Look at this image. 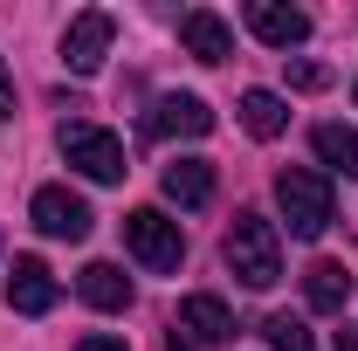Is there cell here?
Returning a JSON list of instances; mask_svg holds the SVG:
<instances>
[{"label": "cell", "mask_w": 358, "mask_h": 351, "mask_svg": "<svg viewBox=\"0 0 358 351\" xmlns=\"http://www.w3.org/2000/svg\"><path fill=\"white\" fill-rule=\"evenodd\" d=\"M227 268H234V282H248V289H268L275 275H282V234H275V220L255 214V207H241L234 227H227L221 241Z\"/></svg>", "instance_id": "cell-1"}, {"label": "cell", "mask_w": 358, "mask_h": 351, "mask_svg": "<svg viewBox=\"0 0 358 351\" xmlns=\"http://www.w3.org/2000/svg\"><path fill=\"white\" fill-rule=\"evenodd\" d=\"M275 207H282V220H289V234H296V241H317V234L338 220L331 179L310 173V166H282V173H275Z\"/></svg>", "instance_id": "cell-2"}, {"label": "cell", "mask_w": 358, "mask_h": 351, "mask_svg": "<svg viewBox=\"0 0 358 351\" xmlns=\"http://www.w3.org/2000/svg\"><path fill=\"white\" fill-rule=\"evenodd\" d=\"M124 248H131V255L152 268V275H173V268L186 262V234H179V220H166L159 207H138V214H124Z\"/></svg>", "instance_id": "cell-3"}, {"label": "cell", "mask_w": 358, "mask_h": 351, "mask_svg": "<svg viewBox=\"0 0 358 351\" xmlns=\"http://www.w3.org/2000/svg\"><path fill=\"white\" fill-rule=\"evenodd\" d=\"M62 159L83 179H96V186H117V179L131 173L124 166V145L103 131V124H62Z\"/></svg>", "instance_id": "cell-4"}, {"label": "cell", "mask_w": 358, "mask_h": 351, "mask_svg": "<svg viewBox=\"0 0 358 351\" xmlns=\"http://www.w3.org/2000/svg\"><path fill=\"white\" fill-rule=\"evenodd\" d=\"M28 220L42 227L48 241H83L90 227H96L90 200H83V193H69V186H42V193L28 200Z\"/></svg>", "instance_id": "cell-5"}, {"label": "cell", "mask_w": 358, "mask_h": 351, "mask_svg": "<svg viewBox=\"0 0 358 351\" xmlns=\"http://www.w3.org/2000/svg\"><path fill=\"white\" fill-rule=\"evenodd\" d=\"M110 35H117V21H110L103 7H83V14L62 28V62H69L76 76H96L103 55H110Z\"/></svg>", "instance_id": "cell-6"}, {"label": "cell", "mask_w": 358, "mask_h": 351, "mask_svg": "<svg viewBox=\"0 0 358 351\" xmlns=\"http://www.w3.org/2000/svg\"><path fill=\"white\" fill-rule=\"evenodd\" d=\"M55 296H62V282L48 275L42 255H14V268H7V310H21V317H48Z\"/></svg>", "instance_id": "cell-7"}, {"label": "cell", "mask_w": 358, "mask_h": 351, "mask_svg": "<svg viewBox=\"0 0 358 351\" xmlns=\"http://www.w3.org/2000/svg\"><path fill=\"white\" fill-rule=\"evenodd\" d=\"M248 28H255V42H268V48H303L310 42V14L289 7V0H248Z\"/></svg>", "instance_id": "cell-8"}, {"label": "cell", "mask_w": 358, "mask_h": 351, "mask_svg": "<svg viewBox=\"0 0 358 351\" xmlns=\"http://www.w3.org/2000/svg\"><path fill=\"white\" fill-rule=\"evenodd\" d=\"M179 42H186V55H200V62H227L234 55V28H227L214 7H186L179 14Z\"/></svg>", "instance_id": "cell-9"}, {"label": "cell", "mask_w": 358, "mask_h": 351, "mask_svg": "<svg viewBox=\"0 0 358 351\" xmlns=\"http://www.w3.org/2000/svg\"><path fill=\"white\" fill-rule=\"evenodd\" d=\"M214 131V110L200 96H159V110L145 117V138H207Z\"/></svg>", "instance_id": "cell-10"}, {"label": "cell", "mask_w": 358, "mask_h": 351, "mask_svg": "<svg viewBox=\"0 0 358 351\" xmlns=\"http://www.w3.org/2000/svg\"><path fill=\"white\" fill-rule=\"evenodd\" d=\"M179 338H193V345H234L227 303L221 296H186V303H179Z\"/></svg>", "instance_id": "cell-11"}, {"label": "cell", "mask_w": 358, "mask_h": 351, "mask_svg": "<svg viewBox=\"0 0 358 351\" xmlns=\"http://www.w3.org/2000/svg\"><path fill=\"white\" fill-rule=\"evenodd\" d=\"M159 186H166L173 207H207V200H214V166H207V159H173V166L159 173Z\"/></svg>", "instance_id": "cell-12"}, {"label": "cell", "mask_w": 358, "mask_h": 351, "mask_svg": "<svg viewBox=\"0 0 358 351\" xmlns=\"http://www.w3.org/2000/svg\"><path fill=\"white\" fill-rule=\"evenodd\" d=\"M76 296H83L90 310H131V275L117 262H90L83 275H76Z\"/></svg>", "instance_id": "cell-13"}, {"label": "cell", "mask_w": 358, "mask_h": 351, "mask_svg": "<svg viewBox=\"0 0 358 351\" xmlns=\"http://www.w3.org/2000/svg\"><path fill=\"white\" fill-rule=\"evenodd\" d=\"M345 296H352L345 262H310V275H303V303H310L317 317H338V310H345Z\"/></svg>", "instance_id": "cell-14"}, {"label": "cell", "mask_w": 358, "mask_h": 351, "mask_svg": "<svg viewBox=\"0 0 358 351\" xmlns=\"http://www.w3.org/2000/svg\"><path fill=\"white\" fill-rule=\"evenodd\" d=\"M241 124H248V138H282L289 131V103L275 89H241Z\"/></svg>", "instance_id": "cell-15"}, {"label": "cell", "mask_w": 358, "mask_h": 351, "mask_svg": "<svg viewBox=\"0 0 358 351\" xmlns=\"http://www.w3.org/2000/svg\"><path fill=\"white\" fill-rule=\"evenodd\" d=\"M310 145H317V159H324L331 173H352L358 179V131H352V124H317Z\"/></svg>", "instance_id": "cell-16"}, {"label": "cell", "mask_w": 358, "mask_h": 351, "mask_svg": "<svg viewBox=\"0 0 358 351\" xmlns=\"http://www.w3.org/2000/svg\"><path fill=\"white\" fill-rule=\"evenodd\" d=\"M262 338H268V351H317L310 324H303V317H289V310H275V317H262Z\"/></svg>", "instance_id": "cell-17"}, {"label": "cell", "mask_w": 358, "mask_h": 351, "mask_svg": "<svg viewBox=\"0 0 358 351\" xmlns=\"http://www.w3.org/2000/svg\"><path fill=\"white\" fill-rule=\"evenodd\" d=\"M324 83H331L324 62H289V89H324Z\"/></svg>", "instance_id": "cell-18"}, {"label": "cell", "mask_w": 358, "mask_h": 351, "mask_svg": "<svg viewBox=\"0 0 358 351\" xmlns=\"http://www.w3.org/2000/svg\"><path fill=\"white\" fill-rule=\"evenodd\" d=\"M14 117V76H7V62H0V124Z\"/></svg>", "instance_id": "cell-19"}, {"label": "cell", "mask_w": 358, "mask_h": 351, "mask_svg": "<svg viewBox=\"0 0 358 351\" xmlns=\"http://www.w3.org/2000/svg\"><path fill=\"white\" fill-rule=\"evenodd\" d=\"M76 351H131V345H124V338H103V331H96V338H83Z\"/></svg>", "instance_id": "cell-20"}, {"label": "cell", "mask_w": 358, "mask_h": 351, "mask_svg": "<svg viewBox=\"0 0 358 351\" xmlns=\"http://www.w3.org/2000/svg\"><path fill=\"white\" fill-rule=\"evenodd\" d=\"M338 351H358V331H338Z\"/></svg>", "instance_id": "cell-21"}, {"label": "cell", "mask_w": 358, "mask_h": 351, "mask_svg": "<svg viewBox=\"0 0 358 351\" xmlns=\"http://www.w3.org/2000/svg\"><path fill=\"white\" fill-rule=\"evenodd\" d=\"M352 103H358V83H352Z\"/></svg>", "instance_id": "cell-22"}, {"label": "cell", "mask_w": 358, "mask_h": 351, "mask_svg": "<svg viewBox=\"0 0 358 351\" xmlns=\"http://www.w3.org/2000/svg\"><path fill=\"white\" fill-rule=\"evenodd\" d=\"M173 351H179V345H173Z\"/></svg>", "instance_id": "cell-23"}]
</instances>
